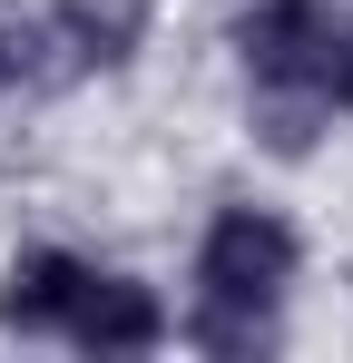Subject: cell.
Masks as SVG:
<instances>
[{
    "instance_id": "5b68a950",
    "label": "cell",
    "mask_w": 353,
    "mask_h": 363,
    "mask_svg": "<svg viewBox=\"0 0 353 363\" xmlns=\"http://www.w3.org/2000/svg\"><path fill=\"white\" fill-rule=\"evenodd\" d=\"M50 79H69L59 20L50 10H0V99H10V89H50Z\"/></svg>"
},
{
    "instance_id": "277c9868",
    "label": "cell",
    "mask_w": 353,
    "mask_h": 363,
    "mask_svg": "<svg viewBox=\"0 0 353 363\" xmlns=\"http://www.w3.org/2000/svg\"><path fill=\"white\" fill-rule=\"evenodd\" d=\"M79 285H89V255L30 245V255H10V275H0V324H10V334H69Z\"/></svg>"
},
{
    "instance_id": "3957f363",
    "label": "cell",
    "mask_w": 353,
    "mask_h": 363,
    "mask_svg": "<svg viewBox=\"0 0 353 363\" xmlns=\"http://www.w3.org/2000/svg\"><path fill=\"white\" fill-rule=\"evenodd\" d=\"M69 344H79V354H147V344H167V304L147 295L138 275H108V265H89V285H79V314H69Z\"/></svg>"
},
{
    "instance_id": "8992f818",
    "label": "cell",
    "mask_w": 353,
    "mask_h": 363,
    "mask_svg": "<svg viewBox=\"0 0 353 363\" xmlns=\"http://www.w3.org/2000/svg\"><path fill=\"white\" fill-rule=\"evenodd\" d=\"M344 108H353V89H344Z\"/></svg>"
},
{
    "instance_id": "6da1fadb",
    "label": "cell",
    "mask_w": 353,
    "mask_h": 363,
    "mask_svg": "<svg viewBox=\"0 0 353 363\" xmlns=\"http://www.w3.org/2000/svg\"><path fill=\"white\" fill-rule=\"evenodd\" d=\"M235 50H245V69L275 99L344 108V89H353V10L344 0H255L235 20Z\"/></svg>"
},
{
    "instance_id": "7a4b0ae2",
    "label": "cell",
    "mask_w": 353,
    "mask_h": 363,
    "mask_svg": "<svg viewBox=\"0 0 353 363\" xmlns=\"http://www.w3.org/2000/svg\"><path fill=\"white\" fill-rule=\"evenodd\" d=\"M304 265V245L275 206H226L206 236H196V304L206 314H275Z\"/></svg>"
}]
</instances>
